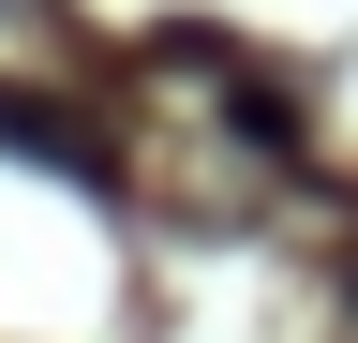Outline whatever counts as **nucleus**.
Masks as SVG:
<instances>
[{
  "label": "nucleus",
  "mask_w": 358,
  "mask_h": 343,
  "mask_svg": "<svg viewBox=\"0 0 358 343\" xmlns=\"http://www.w3.org/2000/svg\"><path fill=\"white\" fill-rule=\"evenodd\" d=\"M0 149H15V164H45V180H75V194H120L105 119H75L60 90H0Z\"/></svg>",
  "instance_id": "obj_1"
}]
</instances>
